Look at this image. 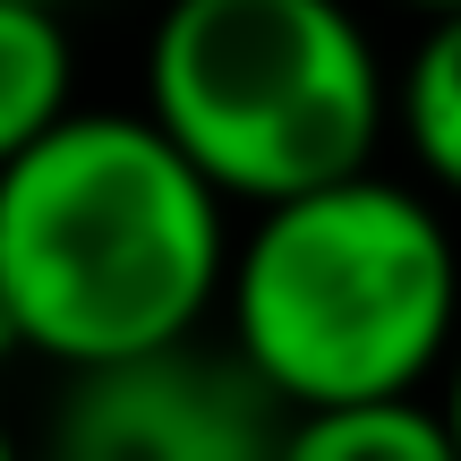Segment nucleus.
<instances>
[{
  "mask_svg": "<svg viewBox=\"0 0 461 461\" xmlns=\"http://www.w3.org/2000/svg\"><path fill=\"white\" fill-rule=\"evenodd\" d=\"M230 205L146 112L68 103L0 163V333L9 359L77 376L214 325Z\"/></svg>",
  "mask_w": 461,
  "mask_h": 461,
  "instance_id": "1",
  "label": "nucleus"
},
{
  "mask_svg": "<svg viewBox=\"0 0 461 461\" xmlns=\"http://www.w3.org/2000/svg\"><path fill=\"white\" fill-rule=\"evenodd\" d=\"M214 316L274 411L428 393L453 342V222L393 163L248 205Z\"/></svg>",
  "mask_w": 461,
  "mask_h": 461,
  "instance_id": "2",
  "label": "nucleus"
},
{
  "mask_svg": "<svg viewBox=\"0 0 461 461\" xmlns=\"http://www.w3.org/2000/svg\"><path fill=\"white\" fill-rule=\"evenodd\" d=\"M137 112L248 214L384 163V43L359 0H163Z\"/></svg>",
  "mask_w": 461,
  "mask_h": 461,
  "instance_id": "3",
  "label": "nucleus"
},
{
  "mask_svg": "<svg viewBox=\"0 0 461 461\" xmlns=\"http://www.w3.org/2000/svg\"><path fill=\"white\" fill-rule=\"evenodd\" d=\"M282 411L205 333L60 376L43 445L77 461H265Z\"/></svg>",
  "mask_w": 461,
  "mask_h": 461,
  "instance_id": "4",
  "label": "nucleus"
},
{
  "mask_svg": "<svg viewBox=\"0 0 461 461\" xmlns=\"http://www.w3.org/2000/svg\"><path fill=\"white\" fill-rule=\"evenodd\" d=\"M384 163L445 197L461 180V17H428L402 60H384Z\"/></svg>",
  "mask_w": 461,
  "mask_h": 461,
  "instance_id": "5",
  "label": "nucleus"
},
{
  "mask_svg": "<svg viewBox=\"0 0 461 461\" xmlns=\"http://www.w3.org/2000/svg\"><path fill=\"white\" fill-rule=\"evenodd\" d=\"M265 461H461L428 393H367L325 411H282Z\"/></svg>",
  "mask_w": 461,
  "mask_h": 461,
  "instance_id": "6",
  "label": "nucleus"
},
{
  "mask_svg": "<svg viewBox=\"0 0 461 461\" xmlns=\"http://www.w3.org/2000/svg\"><path fill=\"white\" fill-rule=\"evenodd\" d=\"M77 103V34L60 9L0 0V163L26 154Z\"/></svg>",
  "mask_w": 461,
  "mask_h": 461,
  "instance_id": "7",
  "label": "nucleus"
},
{
  "mask_svg": "<svg viewBox=\"0 0 461 461\" xmlns=\"http://www.w3.org/2000/svg\"><path fill=\"white\" fill-rule=\"evenodd\" d=\"M376 9L411 17V26H428V17H461V0H376Z\"/></svg>",
  "mask_w": 461,
  "mask_h": 461,
  "instance_id": "8",
  "label": "nucleus"
},
{
  "mask_svg": "<svg viewBox=\"0 0 461 461\" xmlns=\"http://www.w3.org/2000/svg\"><path fill=\"white\" fill-rule=\"evenodd\" d=\"M0 461H26V445H17V428H9V411H0Z\"/></svg>",
  "mask_w": 461,
  "mask_h": 461,
  "instance_id": "9",
  "label": "nucleus"
},
{
  "mask_svg": "<svg viewBox=\"0 0 461 461\" xmlns=\"http://www.w3.org/2000/svg\"><path fill=\"white\" fill-rule=\"evenodd\" d=\"M26 461H77V453H60V445H43V453H26Z\"/></svg>",
  "mask_w": 461,
  "mask_h": 461,
  "instance_id": "10",
  "label": "nucleus"
},
{
  "mask_svg": "<svg viewBox=\"0 0 461 461\" xmlns=\"http://www.w3.org/2000/svg\"><path fill=\"white\" fill-rule=\"evenodd\" d=\"M26 9H60V17H68V9H77V0H26Z\"/></svg>",
  "mask_w": 461,
  "mask_h": 461,
  "instance_id": "11",
  "label": "nucleus"
}]
</instances>
